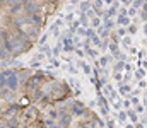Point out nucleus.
I'll list each match as a JSON object with an SVG mask.
<instances>
[{"label": "nucleus", "mask_w": 147, "mask_h": 128, "mask_svg": "<svg viewBox=\"0 0 147 128\" xmlns=\"http://www.w3.org/2000/svg\"><path fill=\"white\" fill-rule=\"evenodd\" d=\"M0 128H103L67 80L39 68L0 65Z\"/></svg>", "instance_id": "1"}, {"label": "nucleus", "mask_w": 147, "mask_h": 128, "mask_svg": "<svg viewBox=\"0 0 147 128\" xmlns=\"http://www.w3.org/2000/svg\"><path fill=\"white\" fill-rule=\"evenodd\" d=\"M57 7V0H0V63L28 53Z\"/></svg>", "instance_id": "2"}]
</instances>
